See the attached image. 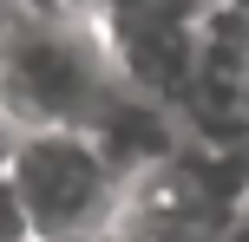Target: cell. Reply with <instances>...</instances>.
Wrapping results in <instances>:
<instances>
[{
	"mask_svg": "<svg viewBox=\"0 0 249 242\" xmlns=\"http://www.w3.org/2000/svg\"><path fill=\"white\" fill-rule=\"evenodd\" d=\"M26 196H33V210L66 216V210H79L92 196V164L72 157V151H59V144H46V151L26 157Z\"/></svg>",
	"mask_w": 249,
	"mask_h": 242,
	"instance_id": "cell-1",
	"label": "cell"
},
{
	"mask_svg": "<svg viewBox=\"0 0 249 242\" xmlns=\"http://www.w3.org/2000/svg\"><path fill=\"white\" fill-rule=\"evenodd\" d=\"M13 92H20L26 105H39V112L66 105V98L79 92V65H72V52H59V46H33V52H20V65H13Z\"/></svg>",
	"mask_w": 249,
	"mask_h": 242,
	"instance_id": "cell-2",
	"label": "cell"
}]
</instances>
